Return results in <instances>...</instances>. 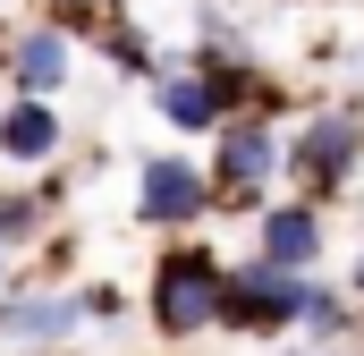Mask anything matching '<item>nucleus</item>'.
Returning <instances> with one entry per match:
<instances>
[{
    "label": "nucleus",
    "mask_w": 364,
    "mask_h": 356,
    "mask_svg": "<svg viewBox=\"0 0 364 356\" xmlns=\"http://www.w3.org/2000/svg\"><path fill=\"white\" fill-rule=\"evenodd\" d=\"M220 297H229V263H220L203 238H178V246H161V263H153L144 314H153L161 340H195V331L220 323Z\"/></svg>",
    "instance_id": "nucleus-1"
},
{
    "label": "nucleus",
    "mask_w": 364,
    "mask_h": 356,
    "mask_svg": "<svg viewBox=\"0 0 364 356\" xmlns=\"http://www.w3.org/2000/svg\"><path fill=\"white\" fill-rule=\"evenodd\" d=\"M356 170H364V93L305 110L296 136H288V178H296V195L331 204V195L356 187Z\"/></svg>",
    "instance_id": "nucleus-2"
},
{
    "label": "nucleus",
    "mask_w": 364,
    "mask_h": 356,
    "mask_svg": "<svg viewBox=\"0 0 364 356\" xmlns=\"http://www.w3.org/2000/svg\"><path fill=\"white\" fill-rule=\"evenodd\" d=\"M212 187H220V204H246V212H263L272 204V187L288 178V136H279L263 110H237L220 136H212Z\"/></svg>",
    "instance_id": "nucleus-3"
},
{
    "label": "nucleus",
    "mask_w": 364,
    "mask_h": 356,
    "mask_svg": "<svg viewBox=\"0 0 364 356\" xmlns=\"http://www.w3.org/2000/svg\"><path fill=\"white\" fill-rule=\"evenodd\" d=\"M314 305V271H279L263 255L229 271V297H220V331H246V340H272V331H296Z\"/></svg>",
    "instance_id": "nucleus-4"
},
{
    "label": "nucleus",
    "mask_w": 364,
    "mask_h": 356,
    "mask_svg": "<svg viewBox=\"0 0 364 356\" xmlns=\"http://www.w3.org/2000/svg\"><path fill=\"white\" fill-rule=\"evenodd\" d=\"M203 212H220L212 170H195L186 153H153V162H136V221H144V229H195Z\"/></svg>",
    "instance_id": "nucleus-5"
},
{
    "label": "nucleus",
    "mask_w": 364,
    "mask_h": 356,
    "mask_svg": "<svg viewBox=\"0 0 364 356\" xmlns=\"http://www.w3.org/2000/svg\"><path fill=\"white\" fill-rule=\"evenodd\" d=\"M255 255L279 271H314L331 255V212L314 204V195H272L263 212H255Z\"/></svg>",
    "instance_id": "nucleus-6"
},
{
    "label": "nucleus",
    "mask_w": 364,
    "mask_h": 356,
    "mask_svg": "<svg viewBox=\"0 0 364 356\" xmlns=\"http://www.w3.org/2000/svg\"><path fill=\"white\" fill-rule=\"evenodd\" d=\"M68 68H77V51H68V34L60 26H26L17 43H9V77H17V93H51L68 85Z\"/></svg>",
    "instance_id": "nucleus-7"
},
{
    "label": "nucleus",
    "mask_w": 364,
    "mask_h": 356,
    "mask_svg": "<svg viewBox=\"0 0 364 356\" xmlns=\"http://www.w3.org/2000/svg\"><path fill=\"white\" fill-rule=\"evenodd\" d=\"M0 153L26 170V162H51L60 153V102H43V93H17L9 110H0Z\"/></svg>",
    "instance_id": "nucleus-8"
},
{
    "label": "nucleus",
    "mask_w": 364,
    "mask_h": 356,
    "mask_svg": "<svg viewBox=\"0 0 364 356\" xmlns=\"http://www.w3.org/2000/svg\"><path fill=\"white\" fill-rule=\"evenodd\" d=\"M85 323V297H26V305H9L0 314V331L9 340H68Z\"/></svg>",
    "instance_id": "nucleus-9"
},
{
    "label": "nucleus",
    "mask_w": 364,
    "mask_h": 356,
    "mask_svg": "<svg viewBox=\"0 0 364 356\" xmlns=\"http://www.w3.org/2000/svg\"><path fill=\"white\" fill-rule=\"evenodd\" d=\"M348 323H356V297H348V288H322V280H314V305H305V323H296V331H314V340H339Z\"/></svg>",
    "instance_id": "nucleus-10"
},
{
    "label": "nucleus",
    "mask_w": 364,
    "mask_h": 356,
    "mask_svg": "<svg viewBox=\"0 0 364 356\" xmlns=\"http://www.w3.org/2000/svg\"><path fill=\"white\" fill-rule=\"evenodd\" d=\"M26 229H34V204H26V195H0V246L26 238Z\"/></svg>",
    "instance_id": "nucleus-11"
},
{
    "label": "nucleus",
    "mask_w": 364,
    "mask_h": 356,
    "mask_svg": "<svg viewBox=\"0 0 364 356\" xmlns=\"http://www.w3.org/2000/svg\"><path fill=\"white\" fill-rule=\"evenodd\" d=\"M77 297H85V323H110V314H127V305H119V288H77Z\"/></svg>",
    "instance_id": "nucleus-12"
},
{
    "label": "nucleus",
    "mask_w": 364,
    "mask_h": 356,
    "mask_svg": "<svg viewBox=\"0 0 364 356\" xmlns=\"http://www.w3.org/2000/svg\"><path fill=\"white\" fill-rule=\"evenodd\" d=\"M339 288H348V297H356V305H364V246H356V255H348V280H339Z\"/></svg>",
    "instance_id": "nucleus-13"
},
{
    "label": "nucleus",
    "mask_w": 364,
    "mask_h": 356,
    "mask_svg": "<svg viewBox=\"0 0 364 356\" xmlns=\"http://www.w3.org/2000/svg\"><path fill=\"white\" fill-rule=\"evenodd\" d=\"M68 9H102V0H68Z\"/></svg>",
    "instance_id": "nucleus-14"
}]
</instances>
